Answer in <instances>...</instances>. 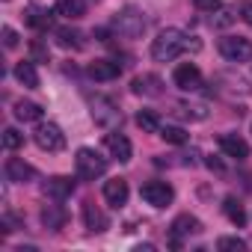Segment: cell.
Wrapping results in <instances>:
<instances>
[{"instance_id": "1", "label": "cell", "mask_w": 252, "mask_h": 252, "mask_svg": "<svg viewBox=\"0 0 252 252\" xmlns=\"http://www.w3.org/2000/svg\"><path fill=\"white\" fill-rule=\"evenodd\" d=\"M202 45L193 39V36H187V33H181V30H175V27H166V30H160L158 33V39L152 42V60H158V63H172V60H178L184 51H199Z\"/></svg>"}, {"instance_id": "2", "label": "cell", "mask_w": 252, "mask_h": 252, "mask_svg": "<svg viewBox=\"0 0 252 252\" xmlns=\"http://www.w3.org/2000/svg\"><path fill=\"white\" fill-rule=\"evenodd\" d=\"M113 27H116V33L125 36V39H140V36L146 33V18H143L140 9L128 6V9H122V12L113 18Z\"/></svg>"}, {"instance_id": "3", "label": "cell", "mask_w": 252, "mask_h": 252, "mask_svg": "<svg viewBox=\"0 0 252 252\" xmlns=\"http://www.w3.org/2000/svg\"><path fill=\"white\" fill-rule=\"evenodd\" d=\"M74 166H77V175L86 178V181H95L98 175L107 172V160H104L95 149H77V155H74Z\"/></svg>"}, {"instance_id": "4", "label": "cell", "mask_w": 252, "mask_h": 252, "mask_svg": "<svg viewBox=\"0 0 252 252\" xmlns=\"http://www.w3.org/2000/svg\"><path fill=\"white\" fill-rule=\"evenodd\" d=\"M220 54L228 63H249L252 60V42L243 36H222L220 39Z\"/></svg>"}, {"instance_id": "5", "label": "cell", "mask_w": 252, "mask_h": 252, "mask_svg": "<svg viewBox=\"0 0 252 252\" xmlns=\"http://www.w3.org/2000/svg\"><path fill=\"white\" fill-rule=\"evenodd\" d=\"M140 196H143L152 208H166V205L175 199V190H172V184H166V181H146V184L140 187Z\"/></svg>"}, {"instance_id": "6", "label": "cell", "mask_w": 252, "mask_h": 252, "mask_svg": "<svg viewBox=\"0 0 252 252\" xmlns=\"http://www.w3.org/2000/svg\"><path fill=\"white\" fill-rule=\"evenodd\" d=\"M33 140H36V146L42 149V152H63L65 149V134L57 128V125H39L36 128V134H33Z\"/></svg>"}, {"instance_id": "7", "label": "cell", "mask_w": 252, "mask_h": 252, "mask_svg": "<svg viewBox=\"0 0 252 252\" xmlns=\"http://www.w3.org/2000/svg\"><path fill=\"white\" fill-rule=\"evenodd\" d=\"M172 83H175L181 92H196V89L202 86V71H199V65H196V63H181V65H175Z\"/></svg>"}, {"instance_id": "8", "label": "cell", "mask_w": 252, "mask_h": 252, "mask_svg": "<svg viewBox=\"0 0 252 252\" xmlns=\"http://www.w3.org/2000/svg\"><path fill=\"white\" fill-rule=\"evenodd\" d=\"M92 119H95V125H101V128H116V125L122 122V113L116 110L113 101L95 98V101H92Z\"/></svg>"}, {"instance_id": "9", "label": "cell", "mask_w": 252, "mask_h": 252, "mask_svg": "<svg viewBox=\"0 0 252 252\" xmlns=\"http://www.w3.org/2000/svg\"><path fill=\"white\" fill-rule=\"evenodd\" d=\"M104 146L110 149V155H113L119 163H128V160H131V155H134L131 140L125 137V134H107V137H104Z\"/></svg>"}, {"instance_id": "10", "label": "cell", "mask_w": 252, "mask_h": 252, "mask_svg": "<svg viewBox=\"0 0 252 252\" xmlns=\"http://www.w3.org/2000/svg\"><path fill=\"white\" fill-rule=\"evenodd\" d=\"M131 92H134V95L158 98V95H163V83H160V77H158V74H140V77H134V80H131Z\"/></svg>"}, {"instance_id": "11", "label": "cell", "mask_w": 252, "mask_h": 252, "mask_svg": "<svg viewBox=\"0 0 252 252\" xmlns=\"http://www.w3.org/2000/svg\"><path fill=\"white\" fill-rule=\"evenodd\" d=\"M220 149H222L225 158H234V160H246V158H249V146H246V140L237 137V134H222V137H220Z\"/></svg>"}, {"instance_id": "12", "label": "cell", "mask_w": 252, "mask_h": 252, "mask_svg": "<svg viewBox=\"0 0 252 252\" xmlns=\"http://www.w3.org/2000/svg\"><path fill=\"white\" fill-rule=\"evenodd\" d=\"M45 193H48V199H54V202H65V199L74 193V181L65 178V175H54V178L45 181Z\"/></svg>"}, {"instance_id": "13", "label": "cell", "mask_w": 252, "mask_h": 252, "mask_svg": "<svg viewBox=\"0 0 252 252\" xmlns=\"http://www.w3.org/2000/svg\"><path fill=\"white\" fill-rule=\"evenodd\" d=\"M104 199H107V205L122 208L125 202H128V181H125V178H110V181H104Z\"/></svg>"}, {"instance_id": "14", "label": "cell", "mask_w": 252, "mask_h": 252, "mask_svg": "<svg viewBox=\"0 0 252 252\" xmlns=\"http://www.w3.org/2000/svg\"><path fill=\"white\" fill-rule=\"evenodd\" d=\"M86 71H89V77L107 83V80H116V77L122 74V65H119L116 60H95V63H89Z\"/></svg>"}, {"instance_id": "15", "label": "cell", "mask_w": 252, "mask_h": 252, "mask_svg": "<svg viewBox=\"0 0 252 252\" xmlns=\"http://www.w3.org/2000/svg\"><path fill=\"white\" fill-rule=\"evenodd\" d=\"M6 178L15 181V184H27V181L36 178V169L27 160H21V158H9L6 160Z\"/></svg>"}, {"instance_id": "16", "label": "cell", "mask_w": 252, "mask_h": 252, "mask_svg": "<svg viewBox=\"0 0 252 252\" xmlns=\"http://www.w3.org/2000/svg\"><path fill=\"white\" fill-rule=\"evenodd\" d=\"M83 222H86L89 231H104V228L110 225L107 214H104L98 205H92V202H83Z\"/></svg>"}, {"instance_id": "17", "label": "cell", "mask_w": 252, "mask_h": 252, "mask_svg": "<svg viewBox=\"0 0 252 252\" xmlns=\"http://www.w3.org/2000/svg\"><path fill=\"white\" fill-rule=\"evenodd\" d=\"M54 15H63L68 21H77V18L86 15V3H83V0H57Z\"/></svg>"}, {"instance_id": "18", "label": "cell", "mask_w": 252, "mask_h": 252, "mask_svg": "<svg viewBox=\"0 0 252 252\" xmlns=\"http://www.w3.org/2000/svg\"><path fill=\"white\" fill-rule=\"evenodd\" d=\"M42 222H45L48 228L60 231V228L68 222V214H65V208H63V205H48V208L42 211Z\"/></svg>"}, {"instance_id": "19", "label": "cell", "mask_w": 252, "mask_h": 252, "mask_svg": "<svg viewBox=\"0 0 252 252\" xmlns=\"http://www.w3.org/2000/svg\"><path fill=\"white\" fill-rule=\"evenodd\" d=\"M199 231H202V222L196 217H190V214H181L172 222V234L175 237H187V234H199Z\"/></svg>"}, {"instance_id": "20", "label": "cell", "mask_w": 252, "mask_h": 252, "mask_svg": "<svg viewBox=\"0 0 252 252\" xmlns=\"http://www.w3.org/2000/svg\"><path fill=\"white\" fill-rule=\"evenodd\" d=\"M15 80H18L21 86H27V89H36V86H39V71H36V65H33V63H18V65H15Z\"/></svg>"}, {"instance_id": "21", "label": "cell", "mask_w": 252, "mask_h": 252, "mask_svg": "<svg viewBox=\"0 0 252 252\" xmlns=\"http://www.w3.org/2000/svg\"><path fill=\"white\" fill-rule=\"evenodd\" d=\"M137 125H140L146 134H160V128H163V125H160V116H158L155 110H140V113H137Z\"/></svg>"}, {"instance_id": "22", "label": "cell", "mask_w": 252, "mask_h": 252, "mask_svg": "<svg viewBox=\"0 0 252 252\" xmlns=\"http://www.w3.org/2000/svg\"><path fill=\"white\" fill-rule=\"evenodd\" d=\"M15 119L18 122H39L42 119V107L33 101H18L15 104Z\"/></svg>"}, {"instance_id": "23", "label": "cell", "mask_w": 252, "mask_h": 252, "mask_svg": "<svg viewBox=\"0 0 252 252\" xmlns=\"http://www.w3.org/2000/svg\"><path fill=\"white\" fill-rule=\"evenodd\" d=\"M57 42L63 45V48H83V33H77V30H71V27H60L57 30Z\"/></svg>"}, {"instance_id": "24", "label": "cell", "mask_w": 252, "mask_h": 252, "mask_svg": "<svg viewBox=\"0 0 252 252\" xmlns=\"http://www.w3.org/2000/svg\"><path fill=\"white\" fill-rule=\"evenodd\" d=\"M222 211H225V217L234 222V225H243L246 222V214H243V205L234 199V196H225V202H222Z\"/></svg>"}, {"instance_id": "25", "label": "cell", "mask_w": 252, "mask_h": 252, "mask_svg": "<svg viewBox=\"0 0 252 252\" xmlns=\"http://www.w3.org/2000/svg\"><path fill=\"white\" fill-rule=\"evenodd\" d=\"M160 137H163L166 143H172V146H184V143L190 140V134H187L184 128H175V125H166V128H160Z\"/></svg>"}, {"instance_id": "26", "label": "cell", "mask_w": 252, "mask_h": 252, "mask_svg": "<svg viewBox=\"0 0 252 252\" xmlns=\"http://www.w3.org/2000/svg\"><path fill=\"white\" fill-rule=\"evenodd\" d=\"M21 146H24V134L15 131V128H6V131H3V149H6V152H18Z\"/></svg>"}, {"instance_id": "27", "label": "cell", "mask_w": 252, "mask_h": 252, "mask_svg": "<svg viewBox=\"0 0 252 252\" xmlns=\"http://www.w3.org/2000/svg\"><path fill=\"white\" fill-rule=\"evenodd\" d=\"M27 24L36 27V30H48L51 27V15L48 12H39V9H30L27 12Z\"/></svg>"}, {"instance_id": "28", "label": "cell", "mask_w": 252, "mask_h": 252, "mask_svg": "<svg viewBox=\"0 0 252 252\" xmlns=\"http://www.w3.org/2000/svg\"><path fill=\"white\" fill-rule=\"evenodd\" d=\"M30 57H33V63H48L51 60V51H48V45L45 42H30Z\"/></svg>"}, {"instance_id": "29", "label": "cell", "mask_w": 252, "mask_h": 252, "mask_svg": "<svg viewBox=\"0 0 252 252\" xmlns=\"http://www.w3.org/2000/svg\"><path fill=\"white\" fill-rule=\"evenodd\" d=\"M217 249H222V252H243L246 243H243L240 237H220V240H217Z\"/></svg>"}, {"instance_id": "30", "label": "cell", "mask_w": 252, "mask_h": 252, "mask_svg": "<svg viewBox=\"0 0 252 252\" xmlns=\"http://www.w3.org/2000/svg\"><path fill=\"white\" fill-rule=\"evenodd\" d=\"M0 36H3V45H6L9 51H12V48L18 45V33H15L12 27H3V30H0Z\"/></svg>"}, {"instance_id": "31", "label": "cell", "mask_w": 252, "mask_h": 252, "mask_svg": "<svg viewBox=\"0 0 252 252\" xmlns=\"http://www.w3.org/2000/svg\"><path fill=\"white\" fill-rule=\"evenodd\" d=\"M193 3H196V9H202V12H214V9L222 6V0H193Z\"/></svg>"}, {"instance_id": "32", "label": "cell", "mask_w": 252, "mask_h": 252, "mask_svg": "<svg viewBox=\"0 0 252 252\" xmlns=\"http://www.w3.org/2000/svg\"><path fill=\"white\" fill-rule=\"evenodd\" d=\"M240 18L252 27V0H243V3H240Z\"/></svg>"}, {"instance_id": "33", "label": "cell", "mask_w": 252, "mask_h": 252, "mask_svg": "<svg viewBox=\"0 0 252 252\" xmlns=\"http://www.w3.org/2000/svg\"><path fill=\"white\" fill-rule=\"evenodd\" d=\"M231 21H234V12H231V9H222V12H220V18H214V24H217V27H225V24H231Z\"/></svg>"}, {"instance_id": "34", "label": "cell", "mask_w": 252, "mask_h": 252, "mask_svg": "<svg viewBox=\"0 0 252 252\" xmlns=\"http://www.w3.org/2000/svg\"><path fill=\"white\" fill-rule=\"evenodd\" d=\"M208 166H211V169H217V172H222V163H220V160H214V158H208Z\"/></svg>"}]
</instances>
